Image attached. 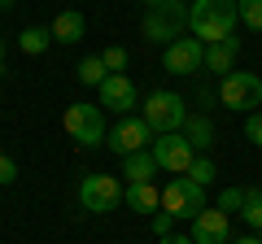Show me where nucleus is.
<instances>
[{
	"instance_id": "27",
	"label": "nucleus",
	"mask_w": 262,
	"mask_h": 244,
	"mask_svg": "<svg viewBox=\"0 0 262 244\" xmlns=\"http://www.w3.org/2000/svg\"><path fill=\"white\" fill-rule=\"evenodd\" d=\"M13 179H18V161L0 153V188H5V183H13Z\"/></svg>"
},
{
	"instance_id": "31",
	"label": "nucleus",
	"mask_w": 262,
	"mask_h": 244,
	"mask_svg": "<svg viewBox=\"0 0 262 244\" xmlns=\"http://www.w3.org/2000/svg\"><path fill=\"white\" fill-rule=\"evenodd\" d=\"M144 5H149V9H162V5H166V0H144Z\"/></svg>"
},
{
	"instance_id": "14",
	"label": "nucleus",
	"mask_w": 262,
	"mask_h": 244,
	"mask_svg": "<svg viewBox=\"0 0 262 244\" xmlns=\"http://www.w3.org/2000/svg\"><path fill=\"white\" fill-rule=\"evenodd\" d=\"M158 170H162V166H158V157H153V149L122 157V179H127V183H153Z\"/></svg>"
},
{
	"instance_id": "11",
	"label": "nucleus",
	"mask_w": 262,
	"mask_h": 244,
	"mask_svg": "<svg viewBox=\"0 0 262 244\" xmlns=\"http://www.w3.org/2000/svg\"><path fill=\"white\" fill-rule=\"evenodd\" d=\"M188 235H192V244H232V223H227V214H223V209H201V214H196L192 218V231H188Z\"/></svg>"
},
{
	"instance_id": "18",
	"label": "nucleus",
	"mask_w": 262,
	"mask_h": 244,
	"mask_svg": "<svg viewBox=\"0 0 262 244\" xmlns=\"http://www.w3.org/2000/svg\"><path fill=\"white\" fill-rule=\"evenodd\" d=\"M48 44H53V31H44V27H27V31L18 35V48H22L27 57H39Z\"/></svg>"
},
{
	"instance_id": "10",
	"label": "nucleus",
	"mask_w": 262,
	"mask_h": 244,
	"mask_svg": "<svg viewBox=\"0 0 262 244\" xmlns=\"http://www.w3.org/2000/svg\"><path fill=\"white\" fill-rule=\"evenodd\" d=\"M149 122L144 118H122V122H114V131L105 135V144H110L118 157H131V153H144L149 149Z\"/></svg>"
},
{
	"instance_id": "21",
	"label": "nucleus",
	"mask_w": 262,
	"mask_h": 244,
	"mask_svg": "<svg viewBox=\"0 0 262 244\" xmlns=\"http://www.w3.org/2000/svg\"><path fill=\"white\" fill-rule=\"evenodd\" d=\"M214 175H219V166L210 157H196L192 166H188V179H192L196 188H210V183H214Z\"/></svg>"
},
{
	"instance_id": "32",
	"label": "nucleus",
	"mask_w": 262,
	"mask_h": 244,
	"mask_svg": "<svg viewBox=\"0 0 262 244\" xmlns=\"http://www.w3.org/2000/svg\"><path fill=\"white\" fill-rule=\"evenodd\" d=\"M0 79H5V44H0Z\"/></svg>"
},
{
	"instance_id": "13",
	"label": "nucleus",
	"mask_w": 262,
	"mask_h": 244,
	"mask_svg": "<svg viewBox=\"0 0 262 244\" xmlns=\"http://www.w3.org/2000/svg\"><path fill=\"white\" fill-rule=\"evenodd\" d=\"M236 57H241V39H236V35L219 39V44H206V70H214V75H232Z\"/></svg>"
},
{
	"instance_id": "26",
	"label": "nucleus",
	"mask_w": 262,
	"mask_h": 244,
	"mask_svg": "<svg viewBox=\"0 0 262 244\" xmlns=\"http://www.w3.org/2000/svg\"><path fill=\"white\" fill-rule=\"evenodd\" d=\"M153 235H158V240H166V235H175V218H170L166 209H158V214H153Z\"/></svg>"
},
{
	"instance_id": "3",
	"label": "nucleus",
	"mask_w": 262,
	"mask_h": 244,
	"mask_svg": "<svg viewBox=\"0 0 262 244\" xmlns=\"http://www.w3.org/2000/svg\"><path fill=\"white\" fill-rule=\"evenodd\" d=\"M219 101L232 113H258L262 105V79L253 70H232V75L219 79Z\"/></svg>"
},
{
	"instance_id": "7",
	"label": "nucleus",
	"mask_w": 262,
	"mask_h": 244,
	"mask_svg": "<svg viewBox=\"0 0 262 244\" xmlns=\"http://www.w3.org/2000/svg\"><path fill=\"white\" fill-rule=\"evenodd\" d=\"M122 197H127V188H122L114 175H88L83 183H79V205H83L88 214H110L114 205H122Z\"/></svg>"
},
{
	"instance_id": "20",
	"label": "nucleus",
	"mask_w": 262,
	"mask_h": 244,
	"mask_svg": "<svg viewBox=\"0 0 262 244\" xmlns=\"http://www.w3.org/2000/svg\"><path fill=\"white\" fill-rule=\"evenodd\" d=\"M241 218L253 227V231H262V188H258V183L245 188V209H241Z\"/></svg>"
},
{
	"instance_id": "24",
	"label": "nucleus",
	"mask_w": 262,
	"mask_h": 244,
	"mask_svg": "<svg viewBox=\"0 0 262 244\" xmlns=\"http://www.w3.org/2000/svg\"><path fill=\"white\" fill-rule=\"evenodd\" d=\"M101 61H105V70H110V75H122V70H127V48L110 44V48L101 53Z\"/></svg>"
},
{
	"instance_id": "28",
	"label": "nucleus",
	"mask_w": 262,
	"mask_h": 244,
	"mask_svg": "<svg viewBox=\"0 0 262 244\" xmlns=\"http://www.w3.org/2000/svg\"><path fill=\"white\" fill-rule=\"evenodd\" d=\"M158 244H192V235H166V240H158Z\"/></svg>"
},
{
	"instance_id": "16",
	"label": "nucleus",
	"mask_w": 262,
	"mask_h": 244,
	"mask_svg": "<svg viewBox=\"0 0 262 244\" xmlns=\"http://www.w3.org/2000/svg\"><path fill=\"white\" fill-rule=\"evenodd\" d=\"M122 201H127L136 214H149V218L162 209V192L153 188V183H127V197H122Z\"/></svg>"
},
{
	"instance_id": "1",
	"label": "nucleus",
	"mask_w": 262,
	"mask_h": 244,
	"mask_svg": "<svg viewBox=\"0 0 262 244\" xmlns=\"http://www.w3.org/2000/svg\"><path fill=\"white\" fill-rule=\"evenodd\" d=\"M241 27L236 0H192L188 5V35H196L201 44H219Z\"/></svg>"
},
{
	"instance_id": "9",
	"label": "nucleus",
	"mask_w": 262,
	"mask_h": 244,
	"mask_svg": "<svg viewBox=\"0 0 262 244\" xmlns=\"http://www.w3.org/2000/svg\"><path fill=\"white\" fill-rule=\"evenodd\" d=\"M153 157H158V166L170 170V175H188V166H192L201 153L188 144L184 131H170V135H158V140H153Z\"/></svg>"
},
{
	"instance_id": "23",
	"label": "nucleus",
	"mask_w": 262,
	"mask_h": 244,
	"mask_svg": "<svg viewBox=\"0 0 262 244\" xmlns=\"http://www.w3.org/2000/svg\"><path fill=\"white\" fill-rule=\"evenodd\" d=\"M219 209L223 214H241L245 209V188H223L219 192Z\"/></svg>"
},
{
	"instance_id": "12",
	"label": "nucleus",
	"mask_w": 262,
	"mask_h": 244,
	"mask_svg": "<svg viewBox=\"0 0 262 244\" xmlns=\"http://www.w3.org/2000/svg\"><path fill=\"white\" fill-rule=\"evenodd\" d=\"M96 96H101L96 105H105V109H114V113H131L136 101H140V96H136V83H131L127 75H110L101 87H96Z\"/></svg>"
},
{
	"instance_id": "8",
	"label": "nucleus",
	"mask_w": 262,
	"mask_h": 244,
	"mask_svg": "<svg viewBox=\"0 0 262 244\" xmlns=\"http://www.w3.org/2000/svg\"><path fill=\"white\" fill-rule=\"evenodd\" d=\"M162 70H166V75H179V79L206 70V44H201L196 35H179L175 44L162 53Z\"/></svg>"
},
{
	"instance_id": "19",
	"label": "nucleus",
	"mask_w": 262,
	"mask_h": 244,
	"mask_svg": "<svg viewBox=\"0 0 262 244\" xmlns=\"http://www.w3.org/2000/svg\"><path fill=\"white\" fill-rule=\"evenodd\" d=\"M105 79H110V70H105L101 53H96V57H83V61H79V83H88V87H101Z\"/></svg>"
},
{
	"instance_id": "22",
	"label": "nucleus",
	"mask_w": 262,
	"mask_h": 244,
	"mask_svg": "<svg viewBox=\"0 0 262 244\" xmlns=\"http://www.w3.org/2000/svg\"><path fill=\"white\" fill-rule=\"evenodd\" d=\"M236 13L249 31H262V0H236Z\"/></svg>"
},
{
	"instance_id": "17",
	"label": "nucleus",
	"mask_w": 262,
	"mask_h": 244,
	"mask_svg": "<svg viewBox=\"0 0 262 244\" xmlns=\"http://www.w3.org/2000/svg\"><path fill=\"white\" fill-rule=\"evenodd\" d=\"M184 135H188V144H192L196 153H206L210 144H214V127H210V118H201V113H188Z\"/></svg>"
},
{
	"instance_id": "30",
	"label": "nucleus",
	"mask_w": 262,
	"mask_h": 244,
	"mask_svg": "<svg viewBox=\"0 0 262 244\" xmlns=\"http://www.w3.org/2000/svg\"><path fill=\"white\" fill-rule=\"evenodd\" d=\"M13 5H18V0H0V13H9V9H13Z\"/></svg>"
},
{
	"instance_id": "6",
	"label": "nucleus",
	"mask_w": 262,
	"mask_h": 244,
	"mask_svg": "<svg viewBox=\"0 0 262 244\" xmlns=\"http://www.w3.org/2000/svg\"><path fill=\"white\" fill-rule=\"evenodd\" d=\"M162 209H166L175 223L179 218H196L206 209V188H196L188 175H175L166 188H162Z\"/></svg>"
},
{
	"instance_id": "2",
	"label": "nucleus",
	"mask_w": 262,
	"mask_h": 244,
	"mask_svg": "<svg viewBox=\"0 0 262 244\" xmlns=\"http://www.w3.org/2000/svg\"><path fill=\"white\" fill-rule=\"evenodd\" d=\"M66 135L79 144V149H96V144H105V135H110V127H105V109L101 105H70L61 118Z\"/></svg>"
},
{
	"instance_id": "33",
	"label": "nucleus",
	"mask_w": 262,
	"mask_h": 244,
	"mask_svg": "<svg viewBox=\"0 0 262 244\" xmlns=\"http://www.w3.org/2000/svg\"><path fill=\"white\" fill-rule=\"evenodd\" d=\"M258 235H262V231H258Z\"/></svg>"
},
{
	"instance_id": "4",
	"label": "nucleus",
	"mask_w": 262,
	"mask_h": 244,
	"mask_svg": "<svg viewBox=\"0 0 262 244\" xmlns=\"http://www.w3.org/2000/svg\"><path fill=\"white\" fill-rule=\"evenodd\" d=\"M144 122H149L153 135H170V131H184L188 122V109H184V96L179 92H149V101H144Z\"/></svg>"
},
{
	"instance_id": "29",
	"label": "nucleus",
	"mask_w": 262,
	"mask_h": 244,
	"mask_svg": "<svg viewBox=\"0 0 262 244\" xmlns=\"http://www.w3.org/2000/svg\"><path fill=\"white\" fill-rule=\"evenodd\" d=\"M232 244H262V235H253V231H249V235H241V240H232Z\"/></svg>"
},
{
	"instance_id": "15",
	"label": "nucleus",
	"mask_w": 262,
	"mask_h": 244,
	"mask_svg": "<svg viewBox=\"0 0 262 244\" xmlns=\"http://www.w3.org/2000/svg\"><path fill=\"white\" fill-rule=\"evenodd\" d=\"M48 31H53L57 44H79V39H83V31H88V22H83V13H79V9H61V13L53 18V27H48Z\"/></svg>"
},
{
	"instance_id": "5",
	"label": "nucleus",
	"mask_w": 262,
	"mask_h": 244,
	"mask_svg": "<svg viewBox=\"0 0 262 244\" xmlns=\"http://www.w3.org/2000/svg\"><path fill=\"white\" fill-rule=\"evenodd\" d=\"M184 27H188V9L179 5V0H166L162 9H149L144 22H140L144 39H149V44H162V48L175 44V39L184 35Z\"/></svg>"
},
{
	"instance_id": "25",
	"label": "nucleus",
	"mask_w": 262,
	"mask_h": 244,
	"mask_svg": "<svg viewBox=\"0 0 262 244\" xmlns=\"http://www.w3.org/2000/svg\"><path fill=\"white\" fill-rule=\"evenodd\" d=\"M245 140H249L253 149H262V109L258 113H245Z\"/></svg>"
}]
</instances>
